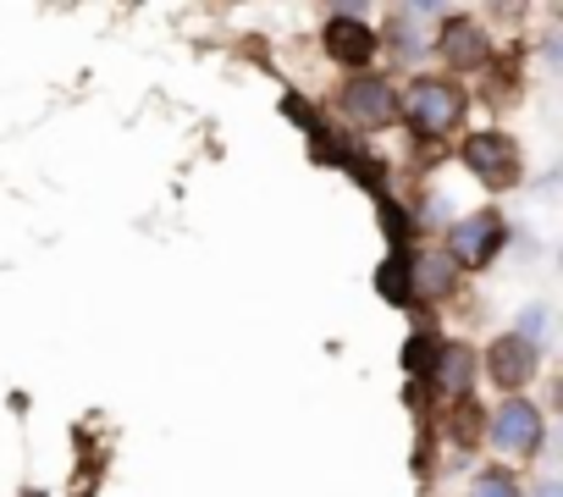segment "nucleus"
Returning a JSON list of instances; mask_svg holds the SVG:
<instances>
[{"label":"nucleus","mask_w":563,"mask_h":497,"mask_svg":"<svg viewBox=\"0 0 563 497\" xmlns=\"http://www.w3.org/2000/svg\"><path fill=\"white\" fill-rule=\"evenodd\" d=\"M492 448L503 459H536L541 453V409L525 393H514V398L497 404V415H492Z\"/></svg>","instance_id":"f03ea898"},{"label":"nucleus","mask_w":563,"mask_h":497,"mask_svg":"<svg viewBox=\"0 0 563 497\" xmlns=\"http://www.w3.org/2000/svg\"><path fill=\"white\" fill-rule=\"evenodd\" d=\"M376 288L387 294V305H409V299H415V294H409V255H393V261L382 266Z\"/></svg>","instance_id":"9d476101"},{"label":"nucleus","mask_w":563,"mask_h":497,"mask_svg":"<svg viewBox=\"0 0 563 497\" xmlns=\"http://www.w3.org/2000/svg\"><path fill=\"white\" fill-rule=\"evenodd\" d=\"M453 277H459V266L448 255H409V294L442 299V294H453Z\"/></svg>","instance_id":"6e6552de"},{"label":"nucleus","mask_w":563,"mask_h":497,"mask_svg":"<svg viewBox=\"0 0 563 497\" xmlns=\"http://www.w3.org/2000/svg\"><path fill=\"white\" fill-rule=\"evenodd\" d=\"M393 111H398V100H393V84L387 78H360V84L343 89V117L354 128H365V133H382L393 122Z\"/></svg>","instance_id":"39448f33"},{"label":"nucleus","mask_w":563,"mask_h":497,"mask_svg":"<svg viewBox=\"0 0 563 497\" xmlns=\"http://www.w3.org/2000/svg\"><path fill=\"white\" fill-rule=\"evenodd\" d=\"M536 497H563V486H558V481H541V486H536Z\"/></svg>","instance_id":"dca6fc26"},{"label":"nucleus","mask_w":563,"mask_h":497,"mask_svg":"<svg viewBox=\"0 0 563 497\" xmlns=\"http://www.w3.org/2000/svg\"><path fill=\"white\" fill-rule=\"evenodd\" d=\"M437 354H442V349H437V338L415 332V338H409V354H404V365H409V371H426V365H437Z\"/></svg>","instance_id":"ddd939ff"},{"label":"nucleus","mask_w":563,"mask_h":497,"mask_svg":"<svg viewBox=\"0 0 563 497\" xmlns=\"http://www.w3.org/2000/svg\"><path fill=\"white\" fill-rule=\"evenodd\" d=\"M470 497H519V481H514L508 470H481Z\"/></svg>","instance_id":"9b49d317"},{"label":"nucleus","mask_w":563,"mask_h":497,"mask_svg":"<svg viewBox=\"0 0 563 497\" xmlns=\"http://www.w3.org/2000/svg\"><path fill=\"white\" fill-rule=\"evenodd\" d=\"M503 243H508L503 216H497V210H475V216L453 221L442 255H448L453 266H486V261H497V248H503Z\"/></svg>","instance_id":"7ed1b4c3"},{"label":"nucleus","mask_w":563,"mask_h":497,"mask_svg":"<svg viewBox=\"0 0 563 497\" xmlns=\"http://www.w3.org/2000/svg\"><path fill=\"white\" fill-rule=\"evenodd\" d=\"M382 227H387V238H393V243H404V232H409V221H404V210H398V205H382Z\"/></svg>","instance_id":"2eb2a0df"},{"label":"nucleus","mask_w":563,"mask_h":497,"mask_svg":"<svg viewBox=\"0 0 563 497\" xmlns=\"http://www.w3.org/2000/svg\"><path fill=\"white\" fill-rule=\"evenodd\" d=\"M431 376L442 382V393H464V387H470V349H459V343L442 349L437 365H431Z\"/></svg>","instance_id":"1a4fd4ad"},{"label":"nucleus","mask_w":563,"mask_h":497,"mask_svg":"<svg viewBox=\"0 0 563 497\" xmlns=\"http://www.w3.org/2000/svg\"><path fill=\"white\" fill-rule=\"evenodd\" d=\"M448 56H453V62H475V56H481V34H475L470 23H453V29H448Z\"/></svg>","instance_id":"f8f14e48"},{"label":"nucleus","mask_w":563,"mask_h":497,"mask_svg":"<svg viewBox=\"0 0 563 497\" xmlns=\"http://www.w3.org/2000/svg\"><path fill=\"white\" fill-rule=\"evenodd\" d=\"M327 51H332V62H343V67H365V62L376 56V34L360 23V7H349V12L332 18V29H327Z\"/></svg>","instance_id":"0eeeda50"},{"label":"nucleus","mask_w":563,"mask_h":497,"mask_svg":"<svg viewBox=\"0 0 563 497\" xmlns=\"http://www.w3.org/2000/svg\"><path fill=\"white\" fill-rule=\"evenodd\" d=\"M404 117H409V128L442 139L464 122V89L453 78H415L404 89Z\"/></svg>","instance_id":"f257e3e1"},{"label":"nucleus","mask_w":563,"mask_h":497,"mask_svg":"<svg viewBox=\"0 0 563 497\" xmlns=\"http://www.w3.org/2000/svg\"><path fill=\"white\" fill-rule=\"evenodd\" d=\"M514 338H525V343H536V349H541V338H547V310H541V305H530V310L519 316Z\"/></svg>","instance_id":"4468645a"},{"label":"nucleus","mask_w":563,"mask_h":497,"mask_svg":"<svg viewBox=\"0 0 563 497\" xmlns=\"http://www.w3.org/2000/svg\"><path fill=\"white\" fill-rule=\"evenodd\" d=\"M536 365H541V349L525 343V338H514V332L486 349V371H492V382H497L503 393H519V387L536 376Z\"/></svg>","instance_id":"423d86ee"},{"label":"nucleus","mask_w":563,"mask_h":497,"mask_svg":"<svg viewBox=\"0 0 563 497\" xmlns=\"http://www.w3.org/2000/svg\"><path fill=\"white\" fill-rule=\"evenodd\" d=\"M464 166L486 188H514L519 183V144L508 133H475V139H464Z\"/></svg>","instance_id":"20e7f679"}]
</instances>
